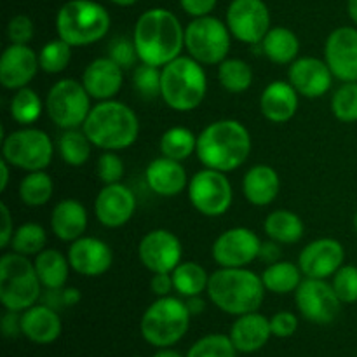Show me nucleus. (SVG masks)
I'll return each mask as SVG.
<instances>
[{
    "label": "nucleus",
    "instance_id": "f257e3e1",
    "mask_svg": "<svg viewBox=\"0 0 357 357\" xmlns=\"http://www.w3.org/2000/svg\"><path fill=\"white\" fill-rule=\"evenodd\" d=\"M132 42L139 61L153 66H166L185 49V28L176 14L162 7L145 10L132 30Z\"/></svg>",
    "mask_w": 357,
    "mask_h": 357
},
{
    "label": "nucleus",
    "instance_id": "f03ea898",
    "mask_svg": "<svg viewBox=\"0 0 357 357\" xmlns=\"http://www.w3.org/2000/svg\"><path fill=\"white\" fill-rule=\"evenodd\" d=\"M251 135L244 124L234 119H222L206 126L197 135V159L209 169L230 173L248 160Z\"/></svg>",
    "mask_w": 357,
    "mask_h": 357
},
{
    "label": "nucleus",
    "instance_id": "7ed1b4c3",
    "mask_svg": "<svg viewBox=\"0 0 357 357\" xmlns=\"http://www.w3.org/2000/svg\"><path fill=\"white\" fill-rule=\"evenodd\" d=\"M208 296L215 307L230 316L257 312L265 296L261 275L248 271L246 267H220L209 275Z\"/></svg>",
    "mask_w": 357,
    "mask_h": 357
},
{
    "label": "nucleus",
    "instance_id": "20e7f679",
    "mask_svg": "<svg viewBox=\"0 0 357 357\" xmlns=\"http://www.w3.org/2000/svg\"><path fill=\"white\" fill-rule=\"evenodd\" d=\"M82 131L101 150H124L138 139L139 119L131 107L117 100L98 101L91 108Z\"/></svg>",
    "mask_w": 357,
    "mask_h": 357
},
{
    "label": "nucleus",
    "instance_id": "39448f33",
    "mask_svg": "<svg viewBox=\"0 0 357 357\" xmlns=\"http://www.w3.org/2000/svg\"><path fill=\"white\" fill-rule=\"evenodd\" d=\"M208 94V75L204 65L192 56H178L162 66L160 98L174 112H192Z\"/></svg>",
    "mask_w": 357,
    "mask_h": 357
},
{
    "label": "nucleus",
    "instance_id": "423d86ee",
    "mask_svg": "<svg viewBox=\"0 0 357 357\" xmlns=\"http://www.w3.org/2000/svg\"><path fill=\"white\" fill-rule=\"evenodd\" d=\"M112 17L101 3L94 0H68L56 14V31L72 47L96 44L110 31Z\"/></svg>",
    "mask_w": 357,
    "mask_h": 357
},
{
    "label": "nucleus",
    "instance_id": "0eeeda50",
    "mask_svg": "<svg viewBox=\"0 0 357 357\" xmlns=\"http://www.w3.org/2000/svg\"><path fill=\"white\" fill-rule=\"evenodd\" d=\"M42 295V282L33 261L20 253L2 255L0 258V302L7 310L23 312L37 303Z\"/></svg>",
    "mask_w": 357,
    "mask_h": 357
},
{
    "label": "nucleus",
    "instance_id": "6e6552de",
    "mask_svg": "<svg viewBox=\"0 0 357 357\" xmlns=\"http://www.w3.org/2000/svg\"><path fill=\"white\" fill-rule=\"evenodd\" d=\"M190 316L187 302L176 296H159L143 314L139 330L153 347H169L185 337L190 326Z\"/></svg>",
    "mask_w": 357,
    "mask_h": 357
},
{
    "label": "nucleus",
    "instance_id": "1a4fd4ad",
    "mask_svg": "<svg viewBox=\"0 0 357 357\" xmlns=\"http://www.w3.org/2000/svg\"><path fill=\"white\" fill-rule=\"evenodd\" d=\"M230 33L227 23L215 16L194 17L185 26V49L201 65H220L230 51Z\"/></svg>",
    "mask_w": 357,
    "mask_h": 357
},
{
    "label": "nucleus",
    "instance_id": "9d476101",
    "mask_svg": "<svg viewBox=\"0 0 357 357\" xmlns=\"http://www.w3.org/2000/svg\"><path fill=\"white\" fill-rule=\"evenodd\" d=\"M54 155V145L42 129L23 128L3 136L2 159L13 167L31 171H44Z\"/></svg>",
    "mask_w": 357,
    "mask_h": 357
},
{
    "label": "nucleus",
    "instance_id": "9b49d317",
    "mask_svg": "<svg viewBox=\"0 0 357 357\" xmlns=\"http://www.w3.org/2000/svg\"><path fill=\"white\" fill-rule=\"evenodd\" d=\"M91 108V96L82 80H58L45 98V112L49 119L63 131L84 126Z\"/></svg>",
    "mask_w": 357,
    "mask_h": 357
},
{
    "label": "nucleus",
    "instance_id": "f8f14e48",
    "mask_svg": "<svg viewBox=\"0 0 357 357\" xmlns=\"http://www.w3.org/2000/svg\"><path fill=\"white\" fill-rule=\"evenodd\" d=\"M187 188L190 204L204 216H222L232 206V185L222 171L204 167L188 180Z\"/></svg>",
    "mask_w": 357,
    "mask_h": 357
},
{
    "label": "nucleus",
    "instance_id": "ddd939ff",
    "mask_svg": "<svg viewBox=\"0 0 357 357\" xmlns=\"http://www.w3.org/2000/svg\"><path fill=\"white\" fill-rule=\"evenodd\" d=\"M225 23L237 40L257 45L271 30V10L264 0H232Z\"/></svg>",
    "mask_w": 357,
    "mask_h": 357
},
{
    "label": "nucleus",
    "instance_id": "4468645a",
    "mask_svg": "<svg viewBox=\"0 0 357 357\" xmlns=\"http://www.w3.org/2000/svg\"><path fill=\"white\" fill-rule=\"evenodd\" d=\"M300 314L314 324H330L340 314L342 302L326 279L305 278L295 291Z\"/></svg>",
    "mask_w": 357,
    "mask_h": 357
},
{
    "label": "nucleus",
    "instance_id": "2eb2a0df",
    "mask_svg": "<svg viewBox=\"0 0 357 357\" xmlns=\"http://www.w3.org/2000/svg\"><path fill=\"white\" fill-rule=\"evenodd\" d=\"M260 250L261 241L253 230L246 227H234L216 237L211 255L220 267L241 268L260 258Z\"/></svg>",
    "mask_w": 357,
    "mask_h": 357
},
{
    "label": "nucleus",
    "instance_id": "dca6fc26",
    "mask_svg": "<svg viewBox=\"0 0 357 357\" xmlns=\"http://www.w3.org/2000/svg\"><path fill=\"white\" fill-rule=\"evenodd\" d=\"M139 261L152 274L173 272L181 264L183 246L176 234L166 229L150 230L143 236L138 246Z\"/></svg>",
    "mask_w": 357,
    "mask_h": 357
},
{
    "label": "nucleus",
    "instance_id": "f3484780",
    "mask_svg": "<svg viewBox=\"0 0 357 357\" xmlns=\"http://www.w3.org/2000/svg\"><path fill=\"white\" fill-rule=\"evenodd\" d=\"M324 61L335 79L357 82V26L335 28L324 44Z\"/></svg>",
    "mask_w": 357,
    "mask_h": 357
},
{
    "label": "nucleus",
    "instance_id": "a211bd4d",
    "mask_svg": "<svg viewBox=\"0 0 357 357\" xmlns=\"http://www.w3.org/2000/svg\"><path fill=\"white\" fill-rule=\"evenodd\" d=\"M345 250L340 241L323 237L307 244L298 255V267L305 278L328 279L344 265Z\"/></svg>",
    "mask_w": 357,
    "mask_h": 357
},
{
    "label": "nucleus",
    "instance_id": "6ab92c4d",
    "mask_svg": "<svg viewBox=\"0 0 357 357\" xmlns=\"http://www.w3.org/2000/svg\"><path fill=\"white\" fill-rule=\"evenodd\" d=\"M136 211V195L124 183L105 185L94 199V215L107 229L124 227Z\"/></svg>",
    "mask_w": 357,
    "mask_h": 357
},
{
    "label": "nucleus",
    "instance_id": "aec40b11",
    "mask_svg": "<svg viewBox=\"0 0 357 357\" xmlns=\"http://www.w3.org/2000/svg\"><path fill=\"white\" fill-rule=\"evenodd\" d=\"M333 79L335 75L328 63L314 56L296 58L288 70L289 84L295 87L296 93L309 100H316L326 94L333 86Z\"/></svg>",
    "mask_w": 357,
    "mask_h": 357
},
{
    "label": "nucleus",
    "instance_id": "412c9836",
    "mask_svg": "<svg viewBox=\"0 0 357 357\" xmlns=\"http://www.w3.org/2000/svg\"><path fill=\"white\" fill-rule=\"evenodd\" d=\"M68 261L73 272L86 278H98L107 274L114 264V253L105 241L98 237L82 236L70 243Z\"/></svg>",
    "mask_w": 357,
    "mask_h": 357
},
{
    "label": "nucleus",
    "instance_id": "4be33fe9",
    "mask_svg": "<svg viewBox=\"0 0 357 357\" xmlns=\"http://www.w3.org/2000/svg\"><path fill=\"white\" fill-rule=\"evenodd\" d=\"M38 68V52L30 45L10 44L0 56V84L10 91L26 87L37 75Z\"/></svg>",
    "mask_w": 357,
    "mask_h": 357
},
{
    "label": "nucleus",
    "instance_id": "5701e85b",
    "mask_svg": "<svg viewBox=\"0 0 357 357\" xmlns=\"http://www.w3.org/2000/svg\"><path fill=\"white\" fill-rule=\"evenodd\" d=\"M124 82V70L107 56L98 58L86 66L82 84L91 98L98 101L114 100Z\"/></svg>",
    "mask_w": 357,
    "mask_h": 357
},
{
    "label": "nucleus",
    "instance_id": "b1692460",
    "mask_svg": "<svg viewBox=\"0 0 357 357\" xmlns=\"http://www.w3.org/2000/svg\"><path fill=\"white\" fill-rule=\"evenodd\" d=\"M145 180L150 190L160 197H174L188 187V176L180 160L159 157L153 159L145 169Z\"/></svg>",
    "mask_w": 357,
    "mask_h": 357
},
{
    "label": "nucleus",
    "instance_id": "393cba45",
    "mask_svg": "<svg viewBox=\"0 0 357 357\" xmlns=\"http://www.w3.org/2000/svg\"><path fill=\"white\" fill-rule=\"evenodd\" d=\"M298 110V93L289 80H274L260 96V112L267 121L282 124L295 117Z\"/></svg>",
    "mask_w": 357,
    "mask_h": 357
},
{
    "label": "nucleus",
    "instance_id": "a878e982",
    "mask_svg": "<svg viewBox=\"0 0 357 357\" xmlns=\"http://www.w3.org/2000/svg\"><path fill=\"white\" fill-rule=\"evenodd\" d=\"M229 337L237 352L251 354V352L260 351L272 337L271 319L258 312L237 316L236 323L230 328Z\"/></svg>",
    "mask_w": 357,
    "mask_h": 357
},
{
    "label": "nucleus",
    "instance_id": "bb28decb",
    "mask_svg": "<svg viewBox=\"0 0 357 357\" xmlns=\"http://www.w3.org/2000/svg\"><path fill=\"white\" fill-rule=\"evenodd\" d=\"M21 331L33 344L47 345L61 335V319L49 305H31L21 314Z\"/></svg>",
    "mask_w": 357,
    "mask_h": 357
},
{
    "label": "nucleus",
    "instance_id": "cd10ccee",
    "mask_svg": "<svg viewBox=\"0 0 357 357\" xmlns=\"http://www.w3.org/2000/svg\"><path fill=\"white\" fill-rule=\"evenodd\" d=\"M87 211L77 199H63L51 211V230L63 243H73L86 234Z\"/></svg>",
    "mask_w": 357,
    "mask_h": 357
},
{
    "label": "nucleus",
    "instance_id": "c85d7f7f",
    "mask_svg": "<svg viewBox=\"0 0 357 357\" xmlns=\"http://www.w3.org/2000/svg\"><path fill=\"white\" fill-rule=\"evenodd\" d=\"M281 190V178L272 166L257 164L243 178V194L250 204L268 206L278 199Z\"/></svg>",
    "mask_w": 357,
    "mask_h": 357
},
{
    "label": "nucleus",
    "instance_id": "c756f323",
    "mask_svg": "<svg viewBox=\"0 0 357 357\" xmlns=\"http://www.w3.org/2000/svg\"><path fill=\"white\" fill-rule=\"evenodd\" d=\"M260 45L264 54L275 65H291L298 58L300 40L295 31L286 26L271 28Z\"/></svg>",
    "mask_w": 357,
    "mask_h": 357
},
{
    "label": "nucleus",
    "instance_id": "7c9ffc66",
    "mask_svg": "<svg viewBox=\"0 0 357 357\" xmlns=\"http://www.w3.org/2000/svg\"><path fill=\"white\" fill-rule=\"evenodd\" d=\"M33 265L45 289L65 288L72 268L68 257H63L58 250H44L35 257Z\"/></svg>",
    "mask_w": 357,
    "mask_h": 357
},
{
    "label": "nucleus",
    "instance_id": "2f4dec72",
    "mask_svg": "<svg viewBox=\"0 0 357 357\" xmlns=\"http://www.w3.org/2000/svg\"><path fill=\"white\" fill-rule=\"evenodd\" d=\"M264 230L268 239L275 243L295 244L303 237L305 225L296 213L288 209H275L265 220Z\"/></svg>",
    "mask_w": 357,
    "mask_h": 357
},
{
    "label": "nucleus",
    "instance_id": "473e14b6",
    "mask_svg": "<svg viewBox=\"0 0 357 357\" xmlns=\"http://www.w3.org/2000/svg\"><path fill=\"white\" fill-rule=\"evenodd\" d=\"M302 271L298 265H293L291 261H274L268 264L267 268L261 274V281L267 291L275 295H288L296 291L302 279Z\"/></svg>",
    "mask_w": 357,
    "mask_h": 357
},
{
    "label": "nucleus",
    "instance_id": "72a5a7b5",
    "mask_svg": "<svg viewBox=\"0 0 357 357\" xmlns=\"http://www.w3.org/2000/svg\"><path fill=\"white\" fill-rule=\"evenodd\" d=\"M173 284L174 291L178 295L185 296V298H192V296H199L208 289L209 275L202 265L195 264V261H181L173 272Z\"/></svg>",
    "mask_w": 357,
    "mask_h": 357
},
{
    "label": "nucleus",
    "instance_id": "f704fd0d",
    "mask_svg": "<svg viewBox=\"0 0 357 357\" xmlns=\"http://www.w3.org/2000/svg\"><path fill=\"white\" fill-rule=\"evenodd\" d=\"M160 153L167 159L185 160L197 150V136L183 126H174L164 131L159 142Z\"/></svg>",
    "mask_w": 357,
    "mask_h": 357
},
{
    "label": "nucleus",
    "instance_id": "c9c22d12",
    "mask_svg": "<svg viewBox=\"0 0 357 357\" xmlns=\"http://www.w3.org/2000/svg\"><path fill=\"white\" fill-rule=\"evenodd\" d=\"M17 192H20V199L23 204L30 206V208H38L51 201L52 194H54V183L45 171H31L21 180Z\"/></svg>",
    "mask_w": 357,
    "mask_h": 357
},
{
    "label": "nucleus",
    "instance_id": "e433bc0d",
    "mask_svg": "<svg viewBox=\"0 0 357 357\" xmlns=\"http://www.w3.org/2000/svg\"><path fill=\"white\" fill-rule=\"evenodd\" d=\"M218 82L229 93H244L253 84V70L244 59L227 58L218 65Z\"/></svg>",
    "mask_w": 357,
    "mask_h": 357
},
{
    "label": "nucleus",
    "instance_id": "4c0bfd02",
    "mask_svg": "<svg viewBox=\"0 0 357 357\" xmlns=\"http://www.w3.org/2000/svg\"><path fill=\"white\" fill-rule=\"evenodd\" d=\"M91 139L84 131L77 129H65L58 142V150L65 164L72 167H80L89 160L91 157Z\"/></svg>",
    "mask_w": 357,
    "mask_h": 357
},
{
    "label": "nucleus",
    "instance_id": "58836bf2",
    "mask_svg": "<svg viewBox=\"0 0 357 357\" xmlns=\"http://www.w3.org/2000/svg\"><path fill=\"white\" fill-rule=\"evenodd\" d=\"M10 117L20 126H30L38 121L42 115V100L30 87H21L10 98Z\"/></svg>",
    "mask_w": 357,
    "mask_h": 357
},
{
    "label": "nucleus",
    "instance_id": "ea45409f",
    "mask_svg": "<svg viewBox=\"0 0 357 357\" xmlns=\"http://www.w3.org/2000/svg\"><path fill=\"white\" fill-rule=\"evenodd\" d=\"M45 243H47V234L44 227L28 222L14 230L10 246L14 253H20L23 257H37L40 251L45 250Z\"/></svg>",
    "mask_w": 357,
    "mask_h": 357
},
{
    "label": "nucleus",
    "instance_id": "a19ab883",
    "mask_svg": "<svg viewBox=\"0 0 357 357\" xmlns=\"http://www.w3.org/2000/svg\"><path fill=\"white\" fill-rule=\"evenodd\" d=\"M72 61V45L61 38L47 42L38 51V63L45 73H61Z\"/></svg>",
    "mask_w": 357,
    "mask_h": 357
},
{
    "label": "nucleus",
    "instance_id": "79ce46f5",
    "mask_svg": "<svg viewBox=\"0 0 357 357\" xmlns=\"http://www.w3.org/2000/svg\"><path fill=\"white\" fill-rule=\"evenodd\" d=\"M331 112L340 122H357V82H342L331 96Z\"/></svg>",
    "mask_w": 357,
    "mask_h": 357
},
{
    "label": "nucleus",
    "instance_id": "37998d69",
    "mask_svg": "<svg viewBox=\"0 0 357 357\" xmlns=\"http://www.w3.org/2000/svg\"><path fill=\"white\" fill-rule=\"evenodd\" d=\"M160 80H162V68L159 66L142 63L132 70V87L145 100L160 96Z\"/></svg>",
    "mask_w": 357,
    "mask_h": 357
},
{
    "label": "nucleus",
    "instance_id": "c03bdc74",
    "mask_svg": "<svg viewBox=\"0 0 357 357\" xmlns=\"http://www.w3.org/2000/svg\"><path fill=\"white\" fill-rule=\"evenodd\" d=\"M187 357H237V349L234 347L230 337L208 335L192 345Z\"/></svg>",
    "mask_w": 357,
    "mask_h": 357
},
{
    "label": "nucleus",
    "instance_id": "a18cd8bd",
    "mask_svg": "<svg viewBox=\"0 0 357 357\" xmlns=\"http://www.w3.org/2000/svg\"><path fill=\"white\" fill-rule=\"evenodd\" d=\"M335 293L342 303L357 302V267L356 265H342L333 275Z\"/></svg>",
    "mask_w": 357,
    "mask_h": 357
},
{
    "label": "nucleus",
    "instance_id": "49530a36",
    "mask_svg": "<svg viewBox=\"0 0 357 357\" xmlns=\"http://www.w3.org/2000/svg\"><path fill=\"white\" fill-rule=\"evenodd\" d=\"M96 171L100 180L105 185L112 183H121L122 178H124V162H122L121 157L114 152V150H105L100 155L96 164Z\"/></svg>",
    "mask_w": 357,
    "mask_h": 357
},
{
    "label": "nucleus",
    "instance_id": "de8ad7c7",
    "mask_svg": "<svg viewBox=\"0 0 357 357\" xmlns=\"http://www.w3.org/2000/svg\"><path fill=\"white\" fill-rule=\"evenodd\" d=\"M108 58L114 59L122 70H129L132 66H136L139 56L138 51H136V45L132 42V38L117 37L110 45H108Z\"/></svg>",
    "mask_w": 357,
    "mask_h": 357
},
{
    "label": "nucleus",
    "instance_id": "09e8293b",
    "mask_svg": "<svg viewBox=\"0 0 357 357\" xmlns=\"http://www.w3.org/2000/svg\"><path fill=\"white\" fill-rule=\"evenodd\" d=\"M35 26L33 21L26 14H16L9 20L7 24V38L10 44H23L28 45V42L33 38Z\"/></svg>",
    "mask_w": 357,
    "mask_h": 357
},
{
    "label": "nucleus",
    "instance_id": "8fccbe9b",
    "mask_svg": "<svg viewBox=\"0 0 357 357\" xmlns=\"http://www.w3.org/2000/svg\"><path fill=\"white\" fill-rule=\"evenodd\" d=\"M296 328H298V319L293 312L282 310V312L274 314L271 317V330L272 335L278 338H289L295 335Z\"/></svg>",
    "mask_w": 357,
    "mask_h": 357
},
{
    "label": "nucleus",
    "instance_id": "3c124183",
    "mask_svg": "<svg viewBox=\"0 0 357 357\" xmlns=\"http://www.w3.org/2000/svg\"><path fill=\"white\" fill-rule=\"evenodd\" d=\"M218 0H180V6L188 16L202 17L209 16L211 10L216 7Z\"/></svg>",
    "mask_w": 357,
    "mask_h": 357
},
{
    "label": "nucleus",
    "instance_id": "603ef678",
    "mask_svg": "<svg viewBox=\"0 0 357 357\" xmlns=\"http://www.w3.org/2000/svg\"><path fill=\"white\" fill-rule=\"evenodd\" d=\"M150 289H152V293H155L157 296H169V293L174 289L171 272H157V274H152V279H150Z\"/></svg>",
    "mask_w": 357,
    "mask_h": 357
},
{
    "label": "nucleus",
    "instance_id": "864d4df0",
    "mask_svg": "<svg viewBox=\"0 0 357 357\" xmlns=\"http://www.w3.org/2000/svg\"><path fill=\"white\" fill-rule=\"evenodd\" d=\"M0 215H2V229H0V248L6 250L7 246H10V241L14 236V225H13V216H10L9 208H7L6 202L0 204Z\"/></svg>",
    "mask_w": 357,
    "mask_h": 357
},
{
    "label": "nucleus",
    "instance_id": "5fc2aeb1",
    "mask_svg": "<svg viewBox=\"0 0 357 357\" xmlns=\"http://www.w3.org/2000/svg\"><path fill=\"white\" fill-rule=\"evenodd\" d=\"M2 333L7 338H14L17 335H23L21 331V314L14 310H7L6 316L2 317Z\"/></svg>",
    "mask_w": 357,
    "mask_h": 357
},
{
    "label": "nucleus",
    "instance_id": "6e6d98bb",
    "mask_svg": "<svg viewBox=\"0 0 357 357\" xmlns=\"http://www.w3.org/2000/svg\"><path fill=\"white\" fill-rule=\"evenodd\" d=\"M281 258V250H279V243L268 239L267 243H261L260 250V260L267 261V264H274V261H279Z\"/></svg>",
    "mask_w": 357,
    "mask_h": 357
},
{
    "label": "nucleus",
    "instance_id": "4d7b16f0",
    "mask_svg": "<svg viewBox=\"0 0 357 357\" xmlns=\"http://www.w3.org/2000/svg\"><path fill=\"white\" fill-rule=\"evenodd\" d=\"M187 307H188V310H190L192 316H194V314L197 316V314H201L202 310L206 309V303H204V300L201 298V295H199V296H192V298H188Z\"/></svg>",
    "mask_w": 357,
    "mask_h": 357
},
{
    "label": "nucleus",
    "instance_id": "13d9d810",
    "mask_svg": "<svg viewBox=\"0 0 357 357\" xmlns=\"http://www.w3.org/2000/svg\"><path fill=\"white\" fill-rule=\"evenodd\" d=\"M9 166L10 164L7 162V160L2 159V162H0V169H2V178H0V190L6 192L7 185H9Z\"/></svg>",
    "mask_w": 357,
    "mask_h": 357
},
{
    "label": "nucleus",
    "instance_id": "bf43d9fd",
    "mask_svg": "<svg viewBox=\"0 0 357 357\" xmlns=\"http://www.w3.org/2000/svg\"><path fill=\"white\" fill-rule=\"evenodd\" d=\"M347 13L349 17L352 20V23L357 26V0H347Z\"/></svg>",
    "mask_w": 357,
    "mask_h": 357
},
{
    "label": "nucleus",
    "instance_id": "052dcab7",
    "mask_svg": "<svg viewBox=\"0 0 357 357\" xmlns=\"http://www.w3.org/2000/svg\"><path fill=\"white\" fill-rule=\"evenodd\" d=\"M153 357H183V356H181L180 352L171 351V349H167V347H162L159 352H155V354H153Z\"/></svg>",
    "mask_w": 357,
    "mask_h": 357
},
{
    "label": "nucleus",
    "instance_id": "680f3d73",
    "mask_svg": "<svg viewBox=\"0 0 357 357\" xmlns=\"http://www.w3.org/2000/svg\"><path fill=\"white\" fill-rule=\"evenodd\" d=\"M108 2L115 3V6H119V7H131V6H135L138 0H108Z\"/></svg>",
    "mask_w": 357,
    "mask_h": 357
},
{
    "label": "nucleus",
    "instance_id": "e2e57ef3",
    "mask_svg": "<svg viewBox=\"0 0 357 357\" xmlns=\"http://www.w3.org/2000/svg\"><path fill=\"white\" fill-rule=\"evenodd\" d=\"M354 230L357 232V213L354 215Z\"/></svg>",
    "mask_w": 357,
    "mask_h": 357
}]
</instances>
